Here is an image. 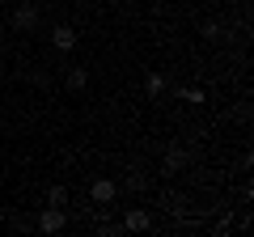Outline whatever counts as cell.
Returning a JSON list of instances; mask_svg holds the SVG:
<instances>
[{
    "label": "cell",
    "instance_id": "1",
    "mask_svg": "<svg viewBox=\"0 0 254 237\" xmlns=\"http://www.w3.org/2000/svg\"><path fill=\"white\" fill-rule=\"evenodd\" d=\"M38 21H43V13H38V4H30V0L13 9V30H26V34H34Z\"/></svg>",
    "mask_w": 254,
    "mask_h": 237
},
{
    "label": "cell",
    "instance_id": "2",
    "mask_svg": "<svg viewBox=\"0 0 254 237\" xmlns=\"http://www.w3.org/2000/svg\"><path fill=\"white\" fill-rule=\"evenodd\" d=\"M187 161H190L187 148H182V144H170V148L161 153V174H165V178H170V174H182V170H187Z\"/></svg>",
    "mask_w": 254,
    "mask_h": 237
},
{
    "label": "cell",
    "instance_id": "3",
    "mask_svg": "<svg viewBox=\"0 0 254 237\" xmlns=\"http://www.w3.org/2000/svg\"><path fill=\"white\" fill-rule=\"evenodd\" d=\"M119 229H123V233H148V229H153V216H148L144 208H127Z\"/></svg>",
    "mask_w": 254,
    "mask_h": 237
},
{
    "label": "cell",
    "instance_id": "4",
    "mask_svg": "<svg viewBox=\"0 0 254 237\" xmlns=\"http://www.w3.org/2000/svg\"><path fill=\"white\" fill-rule=\"evenodd\" d=\"M64 225H68V212L55 208V203H47V208L38 212V229H43V233H60Z\"/></svg>",
    "mask_w": 254,
    "mask_h": 237
},
{
    "label": "cell",
    "instance_id": "5",
    "mask_svg": "<svg viewBox=\"0 0 254 237\" xmlns=\"http://www.w3.org/2000/svg\"><path fill=\"white\" fill-rule=\"evenodd\" d=\"M89 199L102 203V208L115 203V199H119V182H110V178H93V182H89Z\"/></svg>",
    "mask_w": 254,
    "mask_h": 237
},
{
    "label": "cell",
    "instance_id": "6",
    "mask_svg": "<svg viewBox=\"0 0 254 237\" xmlns=\"http://www.w3.org/2000/svg\"><path fill=\"white\" fill-rule=\"evenodd\" d=\"M51 47H55V51H72V47H76V30L72 26H55L51 30Z\"/></svg>",
    "mask_w": 254,
    "mask_h": 237
},
{
    "label": "cell",
    "instance_id": "7",
    "mask_svg": "<svg viewBox=\"0 0 254 237\" xmlns=\"http://www.w3.org/2000/svg\"><path fill=\"white\" fill-rule=\"evenodd\" d=\"M64 85H68L72 93H81L85 85H89V72H85V68H68V72H64Z\"/></svg>",
    "mask_w": 254,
    "mask_h": 237
},
{
    "label": "cell",
    "instance_id": "8",
    "mask_svg": "<svg viewBox=\"0 0 254 237\" xmlns=\"http://www.w3.org/2000/svg\"><path fill=\"white\" fill-rule=\"evenodd\" d=\"M123 191H127V195H140V191H148V178H144L140 170H131V174L123 178Z\"/></svg>",
    "mask_w": 254,
    "mask_h": 237
},
{
    "label": "cell",
    "instance_id": "9",
    "mask_svg": "<svg viewBox=\"0 0 254 237\" xmlns=\"http://www.w3.org/2000/svg\"><path fill=\"white\" fill-rule=\"evenodd\" d=\"M220 34H225L220 21H203V26H199V38H203V43H220Z\"/></svg>",
    "mask_w": 254,
    "mask_h": 237
},
{
    "label": "cell",
    "instance_id": "10",
    "mask_svg": "<svg viewBox=\"0 0 254 237\" xmlns=\"http://www.w3.org/2000/svg\"><path fill=\"white\" fill-rule=\"evenodd\" d=\"M178 98H182V102H190V106H203V98H208V93H203L199 85H187V89H178Z\"/></svg>",
    "mask_w": 254,
    "mask_h": 237
},
{
    "label": "cell",
    "instance_id": "11",
    "mask_svg": "<svg viewBox=\"0 0 254 237\" xmlns=\"http://www.w3.org/2000/svg\"><path fill=\"white\" fill-rule=\"evenodd\" d=\"M144 89H148V98H161V93H165V76H161V72H148Z\"/></svg>",
    "mask_w": 254,
    "mask_h": 237
},
{
    "label": "cell",
    "instance_id": "12",
    "mask_svg": "<svg viewBox=\"0 0 254 237\" xmlns=\"http://www.w3.org/2000/svg\"><path fill=\"white\" fill-rule=\"evenodd\" d=\"M47 203H55V208H68V191H64V186L55 182L51 191H47Z\"/></svg>",
    "mask_w": 254,
    "mask_h": 237
},
{
    "label": "cell",
    "instance_id": "13",
    "mask_svg": "<svg viewBox=\"0 0 254 237\" xmlns=\"http://www.w3.org/2000/svg\"><path fill=\"white\" fill-rule=\"evenodd\" d=\"M0 47H4V34H0Z\"/></svg>",
    "mask_w": 254,
    "mask_h": 237
}]
</instances>
